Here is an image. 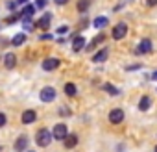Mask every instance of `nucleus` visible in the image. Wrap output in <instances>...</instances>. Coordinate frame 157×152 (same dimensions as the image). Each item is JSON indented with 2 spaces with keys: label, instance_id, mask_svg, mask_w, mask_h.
Returning a JSON list of instances; mask_svg holds the SVG:
<instances>
[{
  "label": "nucleus",
  "instance_id": "nucleus-1",
  "mask_svg": "<svg viewBox=\"0 0 157 152\" xmlns=\"http://www.w3.org/2000/svg\"><path fill=\"white\" fill-rule=\"evenodd\" d=\"M35 141H37L39 146H48L50 141H52V134H50L46 128H41V130L37 132V135H35Z\"/></svg>",
  "mask_w": 157,
  "mask_h": 152
},
{
  "label": "nucleus",
  "instance_id": "nucleus-2",
  "mask_svg": "<svg viewBox=\"0 0 157 152\" xmlns=\"http://www.w3.org/2000/svg\"><path fill=\"white\" fill-rule=\"evenodd\" d=\"M67 134H68V130H67V124L59 122V124H56V126H54L52 137H54V139H57V141H63V139L67 137Z\"/></svg>",
  "mask_w": 157,
  "mask_h": 152
},
{
  "label": "nucleus",
  "instance_id": "nucleus-3",
  "mask_svg": "<svg viewBox=\"0 0 157 152\" xmlns=\"http://www.w3.org/2000/svg\"><path fill=\"white\" fill-rule=\"evenodd\" d=\"M126 34H128V24L126 22H118L115 28H113V39H124L126 37Z\"/></svg>",
  "mask_w": 157,
  "mask_h": 152
},
{
  "label": "nucleus",
  "instance_id": "nucleus-4",
  "mask_svg": "<svg viewBox=\"0 0 157 152\" xmlns=\"http://www.w3.org/2000/svg\"><path fill=\"white\" fill-rule=\"evenodd\" d=\"M122 121H124V111H122L120 108H115V110L109 111V122H113V124H120Z\"/></svg>",
  "mask_w": 157,
  "mask_h": 152
},
{
  "label": "nucleus",
  "instance_id": "nucleus-5",
  "mask_svg": "<svg viewBox=\"0 0 157 152\" xmlns=\"http://www.w3.org/2000/svg\"><path fill=\"white\" fill-rule=\"evenodd\" d=\"M39 97H41L43 102H52V100L56 98V89H54V87H44V89H41Z\"/></svg>",
  "mask_w": 157,
  "mask_h": 152
},
{
  "label": "nucleus",
  "instance_id": "nucleus-6",
  "mask_svg": "<svg viewBox=\"0 0 157 152\" xmlns=\"http://www.w3.org/2000/svg\"><path fill=\"white\" fill-rule=\"evenodd\" d=\"M85 45H87V43H85V37H83V35H76V37L72 39V50H74V52H80L82 48H85Z\"/></svg>",
  "mask_w": 157,
  "mask_h": 152
},
{
  "label": "nucleus",
  "instance_id": "nucleus-7",
  "mask_svg": "<svg viewBox=\"0 0 157 152\" xmlns=\"http://www.w3.org/2000/svg\"><path fill=\"white\" fill-rule=\"evenodd\" d=\"M57 67H59V59L57 58H46L43 61V69L44 70H56Z\"/></svg>",
  "mask_w": 157,
  "mask_h": 152
},
{
  "label": "nucleus",
  "instance_id": "nucleus-8",
  "mask_svg": "<svg viewBox=\"0 0 157 152\" xmlns=\"http://www.w3.org/2000/svg\"><path fill=\"white\" fill-rule=\"evenodd\" d=\"M50 22H52V15L50 13H44L39 21H37V28H41V30H48V26H50Z\"/></svg>",
  "mask_w": 157,
  "mask_h": 152
},
{
  "label": "nucleus",
  "instance_id": "nucleus-9",
  "mask_svg": "<svg viewBox=\"0 0 157 152\" xmlns=\"http://www.w3.org/2000/svg\"><path fill=\"white\" fill-rule=\"evenodd\" d=\"M35 119H37V113H35L33 110H26V111L22 113V117H21V121H22L24 124H32V122H35Z\"/></svg>",
  "mask_w": 157,
  "mask_h": 152
},
{
  "label": "nucleus",
  "instance_id": "nucleus-10",
  "mask_svg": "<svg viewBox=\"0 0 157 152\" xmlns=\"http://www.w3.org/2000/svg\"><path fill=\"white\" fill-rule=\"evenodd\" d=\"M28 148V137L26 135H21L17 141H15V152H22Z\"/></svg>",
  "mask_w": 157,
  "mask_h": 152
},
{
  "label": "nucleus",
  "instance_id": "nucleus-11",
  "mask_svg": "<svg viewBox=\"0 0 157 152\" xmlns=\"http://www.w3.org/2000/svg\"><path fill=\"white\" fill-rule=\"evenodd\" d=\"M137 52H139V54H148V52H151V41H150V39H142L140 45H139V48H137Z\"/></svg>",
  "mask_w": 157,
  "mask_h": 152
},
{
  "label": "nucleus",
  "instance_id": "nucleus-12",
  "mask_svg": "<svg viewBox=\"0 0 157 152\" xmlns=\"http://www.w3.org/2000/svg\"><path fill=\"white\" fill-rule=\"evenodd\" d=\"M63 143H65L67 148H74L78 145V135L76 134H67V137L63 139Z\"/></svg>",
  "mask_w": 157,
  "mask_h": 152
},
{
  "label": "nucleus",
  "instance_id": "nucleus-13",
  "mask_svg": "<svg viewBox=\"0 0 157 152\" xmlns=\"http://www.w3.org/2000/svg\"><path fill=\"white\" fill-rule=\"evenodd\" d=\"M4 65H6V69H13L15 65H17V58H15V54H6V58H4Z\"/></svg>",
  "mask_w": 157,
  "mask_h": 152
},
{
  "label": "nucleus",
  "instance_id": "nucleus-14",
  "mask_svg": "<svg viewBox=\"0 0 157 152\" xmlns=\"http://www.w3.org/2000/svg\"><path fill=\"white\" fill-rule=\"evenodd\" d=\"M107 59V48H102L100 52H96L94 56H93V61L94 63H102V61H105Z\"/></svg>",
  "mask_w": 157,
  "mask_h": 152
},
{
  "label": "nucleus",
  "instance_id": "nucleus-15",
  "mask_svg": "<svg viewBox=\"0 0 157 152\" xmlns=\"http://www.w3.org/2000/svg\"><path fill=\"white\" fill-rule=\"evenodd\" d=\"M33 13H35V6H24L22 11H21V17L22 19H32Z\"/></svg>",
  "mask_w": 157,
  "mask_h": 152
},
{
  "label": "nucleus",
  "instance_id": "nucleus-16",
  "mask_svg": "<svg viewBox=\"0 0 157 152\" xmlns=\"http://www.w3.org/2000/svg\"><path fill=\"white\" fill-rule=\"evenodd\" d=\"M11 43H13V46H22V45L26 43V34H17V35L11 39Z\"/></svg>",
  "mask_w": 157,
  "mask_h": 152
},
{
  "label": "nucleus",
  "instance_id": "nucleus-17",
  "mask_svg": "<svg viewBox=\"0 0 157 152\" xmlns=\"http://www.w3.org/2000/svg\"><path fill=\"white\" fill-rule=\"evenodd\" d=\"M150 104H151L150 97L144 95V97L140 98V102H139V110H140V111H148V110H150Z\"/></svg>",
  "mask_w": 157,
  "mask_h": 152
},
{
  "label": "nucleus",
  "instance_id": "nucleus-18",
  "mask_svg": "<svg viewBox=\"0 0 157 152\" xmlns=\"http://www.w3.org/2000/svg\"><path fill=\"white\" fill-rule=\"evenodd\" d=\"M91 6V0H78V11L80 13H85Z\"/></svg>",
  "mask_w": 157,
  "mask_h": 152
},
{
  "label": "nucleus",
  "instance_id": "nucleus-19",
  "mask_svg": "<svg viewBox=\"0 0 157 152\" xmlns=\"http://www.w3.org/2000/svg\"><path fill=\"white\" fill-rule=\"evenodd\" d=\"M102 41H105V35H104V34L96 35V37H94V39H93V41L89 43V46H85V48H87V50H93V48H94V46H96L98 43H102Z\"/></svg>",
  "mask_w": 157,
  "mask_h": 152
},
{
  "label": "nucleus",
  "instance_id": "nucleus-20",
  "mask_svg": "<svg viewBox=\"0 0 157 152\" xmlns=\"http://www.w3.org/2000/svg\"><path fill=\"white\" fill-rule=\"evenodd\" d=\"M104 91H107L111 97H117V95H120V91H118L115 86H111V84H104Z\"/></svg>",
  "mask_w": 157,
  "mask_h": 152
},
{
  "label": "nucleus",
  "instance_id": "nucleus-21",
  "mask_svg": "<svg viewBox=\"0 0 157 152\" xmlns=\"http://www.w3.org/2000/svg\"><path fill=\"white\" fill-rule=\"evenodd\" d=\"M65 93H67L68 97H74V95L78 93V89H76L74 84H65Z\"/></svg>",
  "mask_w": 157,
  "mask_h": 152
},
{
  "label": "nucleus",
  "instance_id": "nucleus-22",
  "mask_svg": "<svg viewBox=\"0 0 157 152\" xmlns=\"http://www.w3.org/2000/svg\"><path fill=\"white\" fill-rule=\"evenodd\" d=\"M107 26V17H98L94 21V28H105Z\"/></svg>",
  "mask_w": 157,
  "mask_h": 152
},
{
  "label": "nucleus",
  "instance_id": "nucleus-23",
  "mask_svg": "<svg viewBox=\"0 0 157 152\" xmlns=\"http://www.w3.org/2000/svg\"><path fill=\"white\" fill-rule=\"evenodd\" d=\"M46 4H48V0H35V8L37 10H43Z\"/></svg>",
  "mask_w": 157,
  "mask_h": 152
},
{
  "label": "nucleus",
  "instance_id": "nucleus-24",
  "mask_svg": "<svg viewBox=\"0 0 157 152\" xmlns=\"http://www.w3.org/2000/svg\"><path fill=\"white\" fill-rule=\"evenodd\" d=\"M19 17H21V15H17V13H15V15H11L10 19H6V24H13V22H17V21H19Z\"/></svg>",
  "mask_w": 157,
  "mask_h": 152
},
{
  "label": "nucleus",
  "instance_id": "nucleus-25",
  "mask_svg": "<svg viewBox=\"0 0 157 152\" xmlns=\"http://www.w3.org/2000/svg\"><path fill=\"white\" fill-rule=\"evenodd\" d=\"M33 28V24H32V19H24V30L26 32H30Z\"/></svg>",
  "mask_w": 157,
  "mask_h": 152
},
{
  "label": "nucleus",
  "instance_id": "nucleus-26",
  "mask_svg": "<svg viewBox=\"0 0 157 152\" xmlns=\"http://www.w3.org/2000/svg\"><path fill=\"white\" fill-rule=\"evenodd\" d=\"M6 122H8V117H6L4 113H0V128H2V126H4Z\"/></svg>",
  "mask_w": 157,
  "mask_h": 152
},
{
  "label": "nucleus",
  "instance_id": "nucleus-27",
  "mask_svg": "<svg viewBox=\"0 0 157 152\" xmlns=\"http://www.w3.org/2000/svg\"><path fill=\"white\" fill-rule=\"evenodd\" d=\"M67 32H68V26H59L57 28V34H61V35H65Z\"/></svg>",
  "mask_w": 157,
  "mask_h": 152
},
{
  "label": "nucleus",
  "instance_id": "nucleus-28",
  "mask_svg": "<svg viewBox=\"0 0 157 152\" xmlns=\"http://www.w3.org/2000/svg\"><path fill=\"white\" fill-rule=\"evenodd\" d=\"M15 8H17V2H8V10H11V11H13Z\"/></svg>",
  "mask_w": 157,
  "mask_h": 152
},
{
  "label": "nucleus",
  "instance_id": "nucleus-29",
  "mask_svg": "<svg viewBox=\"0 0 157 152\" xmlns=\"http://www.w3.org/2000/svg\"><path fill=\"white\" fill-rule=\"evenodd\" d=\"M54 2H56V4H57V6H65V4H67V2H68V0H54Z\"/></svg>",
  "mask_w": 157,
  "mask_h": 152
},
{
  "label": "nucleus",
  "instance_id": "nucleus-30",
  "mask_svg": "<svg viewBox=\"0 0 157 152\" xmlns=\"http://www.w3.org/2000/svg\"><path fill=\"white\" fill-rule=\"evenodd\" d=\"M148 6H157V0H146Z\"/></svg>",
  "mask_w": 157,
  "mask_h": 152
},
{
  "label": "nucleus",
  "instance_id": "nucleus-31",
  "mask_svg": "<svg viewBox=\"0 0 157 152\" xmlns=\"http://www.w3.org/2000/svg\"><path fill=\"white\" fill-rule=\"evenodd\" d=\"M151 80H157V72H153V74H151Z\"/></svg>",
  "mask_w": 157,
  "mask_h": 152
},
{
  "label": "nucleus",
  "instance_id": "nucleus-32",
  "mask_svg": "<svg viewBox=\"0 0 157 152\" xmlns=\"http://www.w3.org/2000/svg\"><path fill=\"white\" fill-rule=\"evenodd\" d=\"M22 2H26V0H17V4H22Z\"/></svg>",
  "mask_w": 157,
  "mask_h": 152
},
{
  "label": "nucleus",
  "instance_id": "nucleus-33",
  "mask_svg": "<svg viewBox=\"0 0 157 152\" xmlns=\"http://www.w3.org/2000/svg\"><path fill=\"white\" fill-rule=\"evenodd\" d=\"M28 152H35V150H28Z\"/></svg>",
  "mask_w": 157,
  "mask_h": 152
},
{
  "label": "nucleus",
  "instance_id": "nucleus-34",
  "mask_svg": "<svg viewBox=\"0 0 157 152\" xmlns=\"http://www.w3.org/2000/svg\"><path fill=\"white\" fill-rule=\"evenodd\" d=\"M155 152H157V146H155Z\"/></svg>",
  "mask_w": 157,
  "mask_h": 152
}]
</instances>
